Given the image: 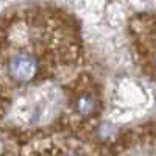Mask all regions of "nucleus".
Returning <instances> with one entry per match:
<instances>
[{
  "label": "nucleus",
  "instance_id": "4",
  "mask_svg": "<svg viewBox=\"0 0 156 156\" xmlns=\"http://www.w3.org/2000/svg\"><path fill=\"white\" fill-rule=\"evenodd\" d=\"M154 66H156V58H154Z\"/></svg>",
  "mask_w": 156,
  "mask_h": 156
},
{
  "label": "nucleus",
  "instance_id": "2",
  "mask_svg": "<svg viewBox=\"0 0 156 156\" xmlns=\"http://www.w3.org/2000/svg\"><path fill=\"white\" fill-rule=\"evenodd\" d=\"M76 109L81 115H89L92 114L95 109V101L90 98V97H81L76 103Z\"/></svg>",
  "mask_w": 156,
  "mask_h": 156
},
{
  "label": "nucleus",
  "instance_id": "3",
  "mask_svg": "<svg viewBox=\"0 0 156 156\" xmlns=\"http://www.w3.org/2000/svg\"><path fill=\"white\" fill-rule=\"evenodd\" d=\"M2 153H3V142L0 140V156H2Z\"/></svg>",
  "mask_w": 156,
  "mask_h": 156
},
{
  "label": "nucleus",
  "instance_id": "1",
  "mask_svg": "<svg viewBox=\"0 0 156 156\" xmlns=\"http://www.w3.org/2000/svg\"><path fill=\"white\" fill-rule=\"evenodd\" d=\"M36 72H37V61L31 55L17 53L12 55V58L9 59V75L12 76V80L27 83L34 78Z\"/></svg>",
  "mask_w": 156,
  "mask_h": 156
}]
</instances>
